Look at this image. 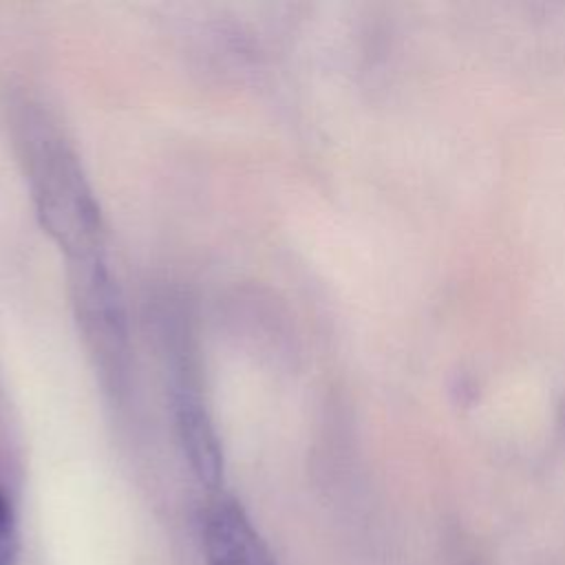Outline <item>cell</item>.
<instances>
[{"label": "cell", "mask_w": 565, "mask_h": 565, "mask_svg": "<svg viewBox=\"0 0 565 565\" xmlns=\"http://www.w3.org/2000/svg\"><path fill=\"white\" fill-rule=\"evenodd\" d=\"M15 523L13 512L4 494H0V565H13L15 563Z\"/></svg>", "instance_id": "obj_5"}, {"label": "cell", "mask_w": 565, "mask_h": 565, "mask_svg": "<svg viewBox=\"0 0 565 565\" xmlns=\"http://www.w3.org/2000/svg\"><path fill=\"white\" fill-rule=\"evenodd\" d=\"M18 146L46 232L71 263L104 256V225L82 163L62 130L40 110L18 119Z\"/></svg>", "instance_id": "obj_1"}, {"label": "cell", "mask_w": 565, "mask_h": 565, "mask_svg": "<svg viewBox=\"0 0 565 565\" xmlns=\"http://www.w3.org/2000/svg\"><path fill=\"white\" fill-rule=\"evenodd\" d=\"M177 426L196 479L207 488H216L223 477V455L218 437L199 397L188 395L185 388L177 399Z\"/></svg>", "instance_id": "obj_4"}, {"label": "cell", "mask_w": 565, "mask_h": 565, "mask_svg": "<svg viewBox=\"0 0 565 565\" xmlns=\"http://www.w3.org/2000/svg\"><path fill=\"white\" fill-rule=\"evenodd\" d=\"M71 285L82 333L99 369L117 382L128 366L130 349L124 300L106 258L71 263Z\"/></svg>", "instance_id": "obj_2"}, {"label": "cell", "mask_w": 565, "mask_h": 565, "mask_svg": "<svg viewBox=\"0 0 565 565\" xmlns=\"http://www.w3.org/2000/svg\"><path fill=\"white\" fill-rule=\"evenodd\" d=\"M203 543L207 565H276L267 543L232 499H216L207 508Z\"/></svg>", "instance_id": "obj_3"}]
</instances>
